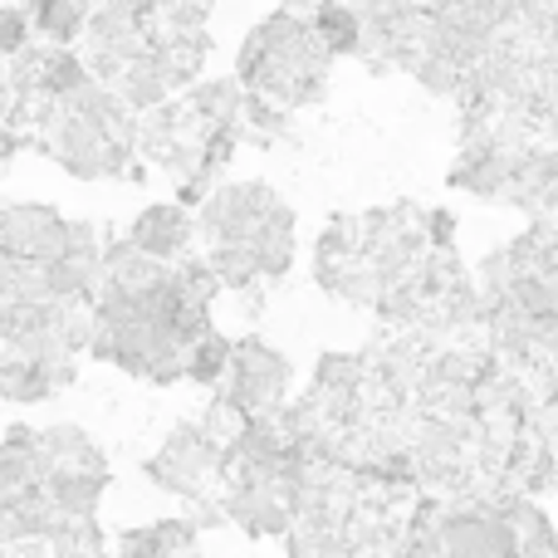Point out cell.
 Wrapping results in <instances>:
<instances>
[{
    "label": "cell",
    "mask_w": 558,
    "mask_h": 558,
    "mask_svg": "<svg viewBox=\"0 0 558 558\" xmlns=\"http://www.w3.org/2000/svg\"><path fill=\"white\" fill-rule=\"evenodd\" d=\"M78 377V363L74 357H59V363H35V357L25 353H10V348H0V397L5 402H49V397H59L69 383Z\"/></svg>",
    "instance_id": "5"
},
{
    "label": "cell",
    "mask_w": 558,
    "mask_h": 558,
    "mask_svg": "<svg viewBox=\"0 0 558 558\" xmlns=\"http://www.w3.org/2000/svg\"><path fill=\"white\" fill-rule=\"evenodd\" d=\"M128 245L143 251L147 260H157V265L172 270V265H182V260L196 255V216L182 211L177 202H153L133 216V226H128Z\"/></svg>",
    "instance_id": "4"
},
{
    "label": "cell",
    "mask_w": 558,
    "mask_h": 558,
    "mask_svg": "<svg viewBox=\"0 0 558 558\" xmlns=\"http://www.w3.org/2000/svg\"><path fill=\"white\" fill-rule=\"evenodd\" d=\"M88 15H94V5H74V0H59V5H49V0H45V5H29L35 39L59 45V49H74V39H84Z\"/></svg>",
    "instance_id": "10"
},
{
    "label": "cell",
    "mask_w": 558,
    "mask_h": 558,
    "mask_svg": "<svg viewBox=\"0 0 558 558\" xmlns=\"http://www.w3.org/2000/svg\"><path fill=\"white\" fill-rule=\"evenodd\" d=\"M39 456L49 471H108L98 441L84 426H45L39 432Z\"/></svg>",
    "instance_id": "7"
},
{
    "label": "cell",
    "mask_w": 558,
    "mask_h": 558,
    "mask_svg": "<svg viewBox=\"0 0 558 558\" xmlns=\"http://www.w3.org/2000/svg\"><path fill=\"white\" fill-rule=\"evenodd\" d=\"M422 231L432 251H456V216L446 206H426L422 211Z\"/></svg>",
    "instance_id": "13"
},
{
    "label": "cell",
    "mask_w": 558,
    "mask_h": 558,
    "mask_svg": "<svg viewBox=\"0 0 558 558\" xmlns=\"http://www.w3.org/2000/svg\"><path fill=\"white\" fill-rule=\"evenodd\" d=\"M186 108L202 118L206 128H241V113H245V88L235 84V74L226 78H202L192 94H182Z\"/></svg>",
    "instance_id": "8"
},
{
    "label": "cell",
    "mask_w": 558,
    "mask_h": 558,
    "mask_svg": "<svg viewBox=\"0 0 558 558\" xmlns=\"http://www.w3.org/2000/svg\"><path fill=\"white\" fill-rule=\"evenodd\" d=\"M35 45V25H29V5L15 10V5H0V64L20 59L25 49Z\"/></svg>",
    "instance_id": "12"
},
{
    "label": "cell",
    "mask_w": 558,
    "mask_h": 558,
    "mask_svg": "<svg viewBox=\"0 0 558 558\" xmlns=\"http://www.w3.org/2000/svg\"><path fill=\"white\" fill-rule=\"evenodd\" d=\"M318 45L328 49V59H357L363 54V10L357 5H318L308 10Z\"/></svg>",
    "instance_id": "9"
},
{
    "label": "cell",
    "mask_w": 558,
    "mask_h": 558,
    "mask_svg": "<svg viewBox=\"0 0 558 558\" xmlns=\"http://www.w3.org/2000/svg\"><path fill=\"white\" fill-rule=\"evenodd\" d=\"M108 485H113L108 471H49L39 490L64 520H98V500Z\"/></svg>",
    "instance_id": "6"
},
{
    "label": "cell",
    "mask_w": 558,
    "mask_h": 558,
    "mask_svg": "<svg viewBox=\"0 0 558 558\" xmlns=\"http://www.w3.org/2000/svg\"><path fill=\"white\" fill-rule=\"evenodd\" d=\"M69 251V216L45 202H0V255L25 265H54Z\"/></svg>",
    "instance_id": "3"
},
{
    "label": "cell",
    "mask_w": 558,
    "mask_h": 558,
    "mask_svg": "<svg viewBox=\"0 0 558 558\" xmlns=\"http://www.w3.org/2000/svg\"><path fill=\"white\" fill-rule=\"evenodd\" d=\"M143 471H147V481H153L157 490L182 495V500L202 505L206 490L221 485V446H216L196 422H182Z\"/></svg>",
    "instance_id": "2"
},
{
    "label": "cell",
    "mask_w": 558,
    "mask_h": 558,
    "mask_svg": "<svg viewBox=\"0 0 558 558\" xmlns=\"http://www.w3.org/2000/svg\"><path fill=\"white\" fill-rule=\"evenodd\" d=\"M289 387H294V363H289L275 343H265L260 333L235 338L231 373H226V383H221V397H231L251 422H260V416H275L294 402Z\"/></svg>",
    "instance_id": "1"
},
{
    "label": "cell",
    "mask_w": 558,
    "mask_h": 558,
    "mask_svg": "<svg viewBox=\"0 0 558 558\" xmlns=\"http://www.w3.org/2000/svg\"><path fill=\"white\" fill-rule=\"evenodd\" d=\"M231 348H235V338H226L221 328H211L202 343H192V353H186V383L221 392L226 373H231Z\"/></svg>",
    "instance_id": "11"
}]
</instances>
